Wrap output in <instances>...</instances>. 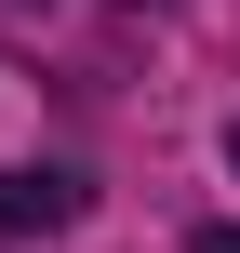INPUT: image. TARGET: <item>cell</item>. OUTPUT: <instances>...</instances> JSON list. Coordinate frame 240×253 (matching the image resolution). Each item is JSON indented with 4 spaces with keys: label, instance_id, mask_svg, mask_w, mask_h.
I'll return each instance as SVG.
<instances>
[{
    "label": "cell",
    "instance_id": "3",
    "mask_svg": "<svg viewBox=\"0 0 240 253\" xmlns=\"http://www.w3.org/2000/svg\"><path fill=\"white\" fill-rule=\"evenodd\" d=\"M227 173H240V120H227Z\"/></svg>",
    "mask_w": 240,
    "mask_h": 253
},
{
    "label": "cell",
    "instance_id": "2",
    "mask_svg": "<svg viewBox=\"0 0 240 253\" xmlns=\"http://www.w3.org/2000/svg\"><path fill=\"white\" fill-rule=\"evenodd\" d=\"M200 253H240V227H200Z\"/></svg>",
    "mask_w": 240,
    "mask_h": 253
},
{
    "label": "cell",
    "instance_id": "1",
    "mask_svg": "<svg viewBox=\"0 0 240 253\" xmlns=\"http://www.w3.org/2000/svg\"><path fill=\"white\" fill-rule=\"evenodd\" d=\"M67 213H80L67 173H0V227H67Z\"/></svg>",
    "mask_w": 240,
    "mask_h": 253
}]
</instances>
